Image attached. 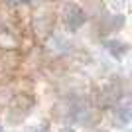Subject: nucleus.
I'll use <instances>...</instances> for the list:
<instances>
[{
    "label": "nucleus",
    "mask_w": 132,
    "mask_h": 132,
    "mask_svg": "<svg viewBox=\"0 0 132 132\" xmlns=\"http://www.w3.org/2000/svg\"><path fill=\"white\" fill-rule=\"evenodd\" d=\"M85 22H87V16H85V12H83L79 6L71 4L69 8H67L65 26H67V30H69V32H77V30H79Z\"/></svg>",
    "instance_id": "1"
},
{
    "label": "nucleus",
    "mask_w": 132,
    "mask_h": 132,
    "mask_svg": "<svg viewBox=\"0 0 132 132\" xmlns=\"http://www.w3.org/2000/svg\"><path fill=\"white\" fill-rule=\"evenodd\" d=\"M105 45H106V50L110 51V53L114 55V57H122V55L128 51V45L126 44H122V42H105Z\"/></svg>",
    "instance_id": "2"
},
{
    "label": "nucleus",
    "mask_w": 132,
    "mask_h": 132,
    "mask_svg": "<svg viewBox=\"0 0 132 132\" xmlns=\"http://www.w3.org/2000/svg\"><path fill=\"white\" fill-rule=\"evenodd\" d=\"M116 114H118L120 122H124V124L130 120V112H128V109H118V110H116Z\"/></svg>",
    "instance_id": "3"
},
{
    "label": "nucleus",
    "mask_w": 132,
    "mask_h": 132,
    "mask_svg": "<svg viewBox=\"0 0 132 132\" xmlns=\"http://www.w3.org/2000/svg\"><path fill=\"white\" fill-rule=\"evenodd\" d=\"M61 132H75L71 126H65V128H61Z\"/></svg>",
    "instance_id": "4"
},
{
    "label": "nucleus",
    "mask_w": 132,
    "mask_h": 132,
    "mask_svg": "<svg viewBox=\"0 0 132 132\" xmlns=\"http://www.w3.org/2000/svg\"><path fill=\"white\" fill-rule=\"evenodd\" d=\"M36 132H50V130H47V128H44V126H42V128H38V130H36Z\"/></svg>",
    "instance_id": "5"
},
{
    "label": "nucleus",
    "mask_w": 132,
    "mask_h": 132,
    "mask_svg": "<svg viewBox=\"0 0 132 132\" xmlns=\"http://www.w3.org/2000/svg\"><path fill=\"white\" fill-rule=\"evenodd\" d=\"M22 4H30V2H34V0H20Z\"/></svg>",
    "instance_id": "6"
}]
</instances>
